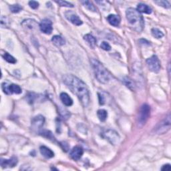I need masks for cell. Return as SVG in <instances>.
<instances>
[{"instance_id": "obj_1", "label": "cell", "mask_w": 171, "mask_h": 171, "mask_svg": "<svg viewBox=\"0 0 171 171\" xmlns=\"http://www.w3.org/2000/svg\"><path fill=\"white\" fill-rule=\"evenodd\" d=\"M63 80L67 87L78 98L82 106L87 107L90 103V92L87 85L72 74L64 76Z\"/></svg>"}, {"instance_id": "obj_2", "label": "cell", "mask_w": 171, "mask_h": 171, "mask_svg": "<svg viewBox=\"0 0 171 171\" xmlns=\"http://www.w3.org/2000/svg\"><path fill=\"white\" fill-rule=\"evenodd\" d=\"M126 16L130 26L134 30L138 32L142 31L144 27V21L142 15L137 10L132 7L128 8L126 11Z\"/></svg>"}, {"instance_id": "obj_3", "label": "cell", "mask_w": 171, "mask_h": 171, "mask_svg": "<svg viewBox=\"0 0 171 171\" xmlns=\"http://www.w3.org/2000/svg\"><path fill=\"white\" fill-rule=\"evenodd\" d=\"M90 62L96 79L100 83H108L111 78V74L108 70L97 59H92Z\"/></svg>"}, {"instance_id": "obj_4", "label": "cell", "mask_w": 171, "mask_h": 171, "mask_svg": "<svg viewBox=\"0 0 171 171\" xmlns=\"http://www.w3.org/2000/svg\"><path fill=\"white\" fill-rule=\"evenodd\" d=\"M150 114L151 108L148 104H144L141 106L138 116V125L140 127L143 126L146 124L150 116Z\"/></svg>"}, {"instance_id": "obj_5", "label": "cell", "mask_w": 171, "mask_h": 171, "mask_svg": "<svg viewBox=\"0 0 171 171\" xmlns=\"http://www.w3.org/2000/svg\"><path fill=\"white\" fill-rule=\"evenodd\" d=\"M170 115L169 114L168 116H166L163 121L160 122L154 129L155 133L158 134H164L170 130Z\"/></svg>"}, {"instance_id": "obj_6", "label": "cell", "mask_w": 171, "mask_h": 171, "mask_svg": "<svg viewBox=\"0 0 171 171\" xmlns=\"http://www.w3.org/2000/svg\"><path fill=\"white\" fill-rule=\"evenodd\" d=\"M147 64L149 70L155 73H158L160 70V63L156 55H154L148 58L147 59Z\"/></svg>"}, {"instance_id": "obj_7", "label": "cell", "mask_w": 171, "mask_h": 171, "mask_svg": "<svg viewBox=\"0 0 171 171\" xmlns=\"http://www.w3.org/2000/svg\"><path fill=\"white\" fill-rule=\"evenodd\" d=\"M2 89L4 93L7 94H19L22 92L20 86L14 84H8L7 82H4L2 84Z\"/></svg>"}, {"instance_id": "obj_8", "label": "cell", "mask_w": 171, "mask_h": 171, "mask_svg": "<svg viewBox=\"0 0 171 171\" xmlns=\"http://www.w3.org/2000/svg\"><path fill=\"white\" fill-rule=\"evenodd\" d=\"M102 136L105 139L108 140L111 144L114 145L118 143L120 140V136L118 133L114 130H108L105 131Z\"/></svg>"}, {"instance_id": "obj_9", "label": "cell", "mask_w": 171, "mask_h": 171, "mask_svg": "<svg viewBox=\"0 0 171 171\" xmlns=\"http://www.w3.org/2000/svg\"><path fill=\"white\" fill-rule=\"evenodd\" d=\"M40 30L46 34L52 33L53 30L52 22L48 19H44L40 24Z\"/></svg>"}, {"instance_id": "obj_10", "label": "cell", "mask_w": 171, "mask_h": 171, "mask_svg": "<svg viewBox=\"0 0 171 171\" xmlns=\"http://www.w3.org/2000/svg\"><path fill=\"white\" fill-rule=\"evenodd\" d=\"M45 122L44 117L42 115H38L34 117L32 121V125L33 129L39 130L44 125Z\"/></svg>"}, {"instance_id": "obj_11", "label": "cell", "mask_w": 171, "mask_h": 171, "mask_svg": "<svg viewBox=\"0 0 171 171\" xmlns=\"http://www.w3.org/2000/svg\"><path fill=\"white\" fill-rule=\"evenodd\" d=\"M65 15L66 17V18L73 24L76 25H80L82 24V21L80 19L78 15L75 14L72 11H67L65 14Z\"/></svg>"}, {"instance_id": "obj_12", "label": "cell", "mask_w": 171, "mask_h": 171, "mask_svg": "<svg viewBox=\"0 0 171 171\" xmlns=\"http://www.w3.org/2000/svg\"><path fill=\"white\" fill-rule=\"evenodd\" d=\"M84 151L80 147H75L72 150L70 155L72 159L74 160H78L82 156Z\"/></svg>"}, {"instance_id": "obj_13", "label": "cell", "mask_w": 171, "mask_h": 171, "mask_svg": "<svg viewBox=\"0 0 171 171\" xmlns=\"http://www.w3.org/2000/svg\"><path fill=\"white\" fill-rule=\"evenodd\" d=\"M18 163V159L13 156L10 159H2L1 166L3 168H11L15 166Z\"/></svg>"}, {"instance_id": "obj_14", "label": "cell", "mask_w": 171, "mask_h": 171, "mask_svg": "<svg viewBox=\"0 0 171 171\" xmlns=\"http://www.w3.org/2000/svg\"><path fill=\"white\" fill-rule=\"evenodd\" d=\"M40 151L42 155L46 158V159H51V158L54 156V153L52 150L45 146H42L40 148Z\"/></svg>"}, {"instance_id": "obj_15", "label": "cell", "mask_w": 171, "mask_h": 171, "mask_svg": "<svg viewBox=\"0 0 171 171\" xmlns=\"http://www.w3.org/2000/svg\"><path fill=\"white\" fill-rule=\"evenodd\" d=\"M107 20L110 25L113 26H118L120 23H121V18L120 16L114 14H110L107 18Z\"/></svg>"}, {"instance_id": "obj_16", "label": "cell", "mask_w": 171, "mask_h": 171, "mask_svg": "<svg viewBox=\"0 0 171 171\" xmlns=\"http://www.w3.org/2000/svg\"><path fill=\"white\" fill-rule=\"evenodd\" d=\"M60 96V99L63 102V104L65 106H71L72 104H73V100H72V98L67 93L62 92L60 94V96Z\"/></svg>"}, {"instance_id": "obj_17", "label": "cell", "mask_w": 171, "mask_h": 171, "mask_svg": "<svg viewBox=\"0 0 171 171\" xmlns=\"http://www.w3.org/2000/svg\"><path fill=\"white\" fill-rule=\"evenodd\" d=\"M84 40L86 42L89 46L92 48H94L96 45V38L92 36L91 34H86L84 36Z\"/></svg>"}, {"instance_id": "obj_18", "label": "cell", "mask_w": 171, "mask_h": 171, "mask_svg": "<svg viewBox=\"0 0 171 171\" xmlns=\"http://www.w3.org/2000/svg\"><path fill=\"white\" fill-rule=\"evenodd\" d=\"M137 11L140 13H144V14H151L152 13V9L144 3H139L137 6Z\"/></svg>"}, {"instance_id": "obj_19", "label": "cell", "mask_w": 171, "mask_h": 171, "mask_svg": "<svg viewBox=\"0 0 171 171\" xmlns=\"http://www.w3.org/2000/svg\"><path fill=\"white\" fill-rule=\"evenodd\" d=\"M52 41L57 46H62L65 44L66 41L60 36H54L52 38Z\"/></svg>"}, {"instance_id": "obj_20", "label": "cell", "mask_w": 171, "mask_h": 171, "mask_svg": "<svg viewBox=\"0 0 171 171\" xmlns=\"http://www.w3.org/2000/svg\"><path fill=\"white\" fill-rule=\"evenodd\" d=\"M97 115L98 118L100 119V121L102 122H104L107 116H108V113H107V111L104 110V109H100L99 110H98L97 112Z\"/></svg>"}, {"instance_id": "obj_21", "label": "cell", "mask_w": 171, "mask_h": 171, "mask_svg": "<svg viewBox=\"0 0 171 171\" xmlns=\"http://www.w3.org/2000/svg\"><path fill=\"white\" fill-rule=\"evenodd\" d=\"M81 3H82L84 6L85 7H86L88 10H90L92 11H94V12H96L97 11V8L96 7V6L94 5V4L90 1H82L81 2Z\"/></svg>"}, {"instance_id": "obj_22", "label": "cell", "mask_w": 171, "mask_h": 171, "mask_svg": "<svg viewBox=\"0 0 171 171\" xmlns=\"http://www.w3.org/2000/svg\"><path fill=\"white\" fill-rule=\"evenodd\" d=\"M123 82L125 84L128 88H129L130 90H134L135 89V84L134 82L132 81V80H131L130 78H128V77H126V78H124L123 80Z\"/></svg>"}, {"instance_id": "obj_23", "label": "cell", "mask_w": 171, "mask_h": 171, "mask_svg": "<svg viewBox=\"0 0 171 171\" xmlns=\"http://www.w3.org/2000/svg\"><path fill=\"white\" fill-rule=\"evenodd\" d=\"M3 57L4 59H5V60H6L7 62H9V63L15 64L17 62L16 59L14 57H13L12 55H11L9 53H7V52L4 53V54L3 55Z\"/></svg>"}, {"instance_id": "obj_24", "label": "cell", "mask_w": 171, "mask_h": 171, "mask_svg": "<svg viewBox=\"0 0 171 171\" xmlns=\"http://www.w3.org/2000/svg\"><path fill=\"white\" fill-rule=\"evenodd\" d=\"M151 32H152V36L156 38H158V39H159V38H162L164 36V33L157 28L152 29Z\"/></svg>"}, {"instance_id": "obj_25", "label": "cell", "mask_w": 171, "mask_h": 171, "mask_svg": "<svg viewBox=\"0 0 171 171\" xmlns=\"http://www.w3.org/2000/svg\"><path fill=\"white\" fill-rule=\"evenodd\" d=\"M10 10L12 13H18L22 10V7L18 5V4H15V5H11L10 6Z\"/></svg>"}, {"instance_id": "obj_26", "label": "cell", "mask_w": 171, "mask_h": 171, "mask_svg": "<svg viewBox=\"0 0 171 171\" xmlns=\"http://www.w3.org/2000/svg\"><path fill=\"white\" fill-rule=\"evenodd\" d=\"M155 3L158 4V5L163 7L164 8H170V3L169 1H156L155 2Z\"/></svg>"}, {"instance_id": "obj_27", "label": "cell", "mask_w": 171, "mask_h": 171, "mask_svg": "<svg viewBox=\"0 0 171 171\" xmlns=\"http://www.w3.org/2000/svg\"><path fill=\"white\" fill-rule=\"evenodd\" d=\"M59 6L62 7H73L74 6L72 3L66 2V1H55Z\"/></svg>"}, {"instance_id": "obj_28", "label": "cell", "mask_w": 171, "mask_h": 171, "mask_svg": "<svg viewBox=\"0 0 171 171\" xmlns=\"http://www.w3.org/2000/svg\"><path fill=\"white\" fill-rule=\"evenodd\" d=\"M29 21V20L24 21V22L22 24H26V25H25V26H27L28 28H30V29H32L33 27H34V25H36V21L33 20H30V21Z\"/></svg>"}, {"instance_id": "obj_29", "label": "cell", "mask_w": 171, "mask_h": 171, "mask_svg": "<svg viewBox=\"0 0 171 171\" xmlns=\"http://www.w3.org/2000/svg\"><path fill=\"white\" fill-rule=\"evenodd\" d=\"M100 47L102 49H103L106 51H110L111 50V46L109 45V44H108V43L106 42H102L100 45Z\"/></svg>"}, {"instance_id": "obj_30", "label": "cell", "mask_w": 171, "mask_h": 171, "mask_svg": "<svg viewBox=\"0 0 171 171\" xmlns=\"http://www.w3.org/2000/svg\"><path fill=\"white\" fill-rule=\"evenodd\" d=\"M29 6L31 8H32V9L36 10L39 7V3L36 1H30L29 2Z\"/></svg>"}, {"instance_id": "obj_31", "label": "cell", "mask_w": 171, "mask_h": 171, "mask_svg": "<svg viewBox=\"0 0 171 171\" xmlns=\"http://www.w3.org/2000/svg\"><path fill=\"white\" fill-rule=\"evenodd\" d=\"M41 134H42L43 136H44L45 137H47V138H52V133L50 131H48V130H45V131H43L41 132Z\"/></svg>"}, {"instance_id": "obj_32", "label": "cell", "mask_w": 171, "mask_h": 171, "mask_svg": "<svg viewBox=\"0 0 171 171\" xmlns=\"http://www.w3.org/2000/svg\"><path fill=\"white\" fill-rule=\"evenodd\" d=\"M161 170H166V171H170V170H171L170 164H167L164 165V166H162V167L161 168Z\"/></svg>"}, {"instance_id": "obj_33", "label": "cell", "mask_w": 171, "mask_h": 171, "mask_svg": "<svg viewBox=\"0 0 171 171\" xmlns=\"http://www.w3.org/2000/svg\"><path fill=\"white\" fill-rule=\"evenodd\" d=\"M98 98H99V102H100V104H104L105 103V99L104 96L101 95L100 94H98Z\"/></svg>"}]
</instances>
